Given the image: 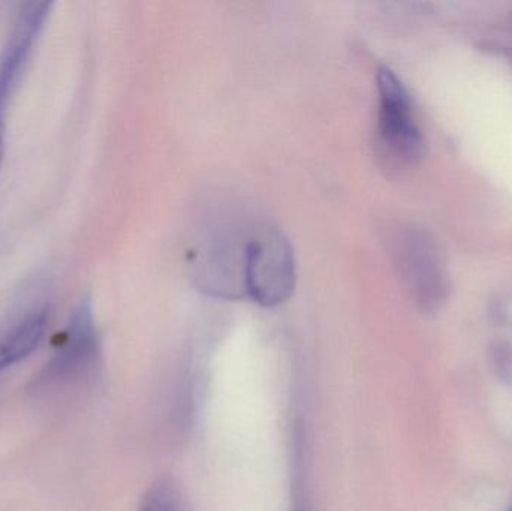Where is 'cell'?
Masks as SVG:
<instances>
[{
    "instance_id": "cell-5",
    "label": "cell",
    "mask_w": 512,
    "mask_h": 511,
    "mask_svg": "<svg viewBox=\"0 0 512 511\" xmlns=\"http://www.w3.org/2000/svg\"><path fill=\"white\" fill-rule=\"evenodd\" d=\"M51 6V2L24 3L0 54V129H5L9 101L23 77Z\"/></svg>"
},
{
    "instance_id": "cell-2",
    "label": "cell",
    "mask_w": 512,
    "mask_h": 511,
    "mask_svg": "<svg viewBox=\"0 0 512 511\" xmlns=\"http://www.w3.org/2000/svg\"><path fill=\"white\" fill-rule=\"evenodd\" d=\"M393 255L412 302L424 312H436L450 297L451 281L441 246L423 228H399Z\"/></svg>"
},
{
    "instance_id": "cell-8",
    "label": "cell",
    "mask_w": 512,
    "mask_h": 511,
    "mask_svg": "<svg viewBox=\"0 0 512 511\" xmlns=\"http://www.w3.org/2000/svg\"><path fill=\"white\" fill-rule=\"evenodd\" d=\"M493 363L498 369V374L502 378H508L511 375V351L507 345L501 344L493 347L492 351Z\"/></svg>"
},
{
    "instance_id": "cell-4",
    "label": "cell",
    "mask_w": 512,
    "mask_h": 511,
    "mask_svg": "<svg viewBox=\"0 0 512 511\" xmlns=\"http://www.w3.org/2000/svg\"><path fill=\"white\" fill-rule=\"evenodd\" d=\"M98 362V330L92 305L84 299L72 312L56 353L33 381V393L39 395L78 383L95 371Z\"/></svg>"
},
{
    "instance_id": "cell-3",
    "label": "cell",
    "mask_w": 512,
    "mask_h": 511,
    "mask_svg": "<svg viewBox=\"0 0 512 511\" xmlns=\"http://www.w3.org/2000/svg\"><path fill=\"white\" fill-rule=\"evenodd\" d=\"M295 261L288 239L277 230H264L246 242L243 288L259 305L273 308L291 296Z\"/></svg>"
},
{
    "instance_id": "cell-1",
    "label": "cell",
    "mask_w": 512,
    "mask_h": 511,
    "mask_svg": "<svg viewBox=\"0 0 512 511\" xmlns=\"http://www.w3.org/2000/svg\"><path fill=\"white\" fill-rule=\"evenodd\" d=\"M379 111L376 156L390 173H405L420 165L426 141L412 113L411 98L399 75L381 65L376 72Z\"/></svg>"
},
{
    "instance_id": "cell-7",
    "label": "cell",
    "mask_w": 512,
    "mask_h": 511,
    "mask_svg": "<svg viewBox=\"0 0 512 511\" xmlns=\"http://www.w3.org/2000/svg\"><path fill=\"white\" fill-rule=\"evenodd\" d=\"M180 489L171 480H159L147 491L140 511H188Z\"/></svg>"
},
{
    "instance_id": "cell-9",
    "label": "cell",
    "mask_w": 512,
    "mask_h": 511,
    "mask_svg": "<svg viewBox=\"0 0 512 511\" xmlns=\"http://www.w3.org/2000/svg\"><path fill=\"white\" fill-rule=\"evenodd\" d=\"M3 153H5V129H0V167H2Z\"/></svg>"
},
{
    "instance_id": "cell-10",
    "label": "cell",
    "mask_w": 512,
    "mask_h": 511,
    "mask_svg": "<svg viewBox=\"0 0 512 511\" xmlns=\"http://www.w3.org/2000/svg\"><path fill=\"white\" fill-rule=\"evenodd\" d=\"M511 511H512V509H511Z\"/></svg>"
},
{
    "instance_id": "cell-6",
    "label": "cell",
    "mask_w": 512,
    "mask_h": 511,
    "mask_svg": "<svg viewBox=\"0 0 512 511\" xmlns=\"http://www.w3.org/2000/svg\"><path fill=\"white\" fill-rule=\"evenodd\" d=\"M48 326V311L36 309L0 335V371L21 362L38 348Z\"/></svg>"
}]
</instances>
